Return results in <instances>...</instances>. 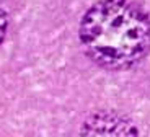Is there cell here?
<instances>
[{"label": "cell", "instance_id": "6da1fadb", "mask_svg": "<svg viewBox=\"0 0 150 137\" xmlns=\"http://www.w3.org/2000/svg\"><path fill=\"white\" fill-rule=\"evenodd\" d=\"M79 36L95 64L108 70H124L149 54L150 18L131 0H101L83 15Z\"/></svg>", "mask_w": 150, "mask_h": 137}, {"label": "cell", "instance_id": "7a4b0ae2", "mask_svg": "<svg viewBox=\"0 0 150 137\" xmlns=\"http://www.w3.org/2000/svg\"><path fill=\"white\" fill-rule=\"evenodd\" d=\"M82 136H137L134 122L114 113H95L82 124Z\"/></svg>", "mask_w": 150, "mask_h": 137}, {"label": "cell", "instance_id": "3957f363", "mask_svg": "<svg viewBox=\"0 0 150 137\" xmlns=\"http://www.w3.org/2000/svg\"><path fill=\"white\" fill-rule=\"evenodd\" d=\"M7 25H8L7 15H5L4 8L0 7V44H2V41H4L5 34H7Z\"/></svg>", "mask_w": 150, "mask_h": 137}]
</instances>
